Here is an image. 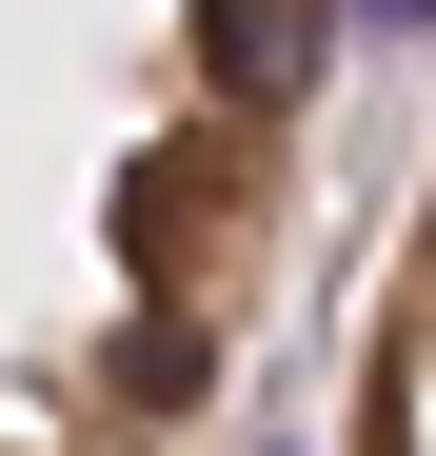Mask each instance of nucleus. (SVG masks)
<instances>
[{
  "label": "nucleus",
  "mask_w": 436,
  "mask_h": 456,
  "mask_svg": "<svg viewBox=\"0 0 436 456\" xmlns=\"http://www.w3.org/2000/svg\"><path fill=\"white\" fill-rule=\"evenodd\" d=\"M337 20H357V40H397V20H436V0H337Z\"/></svg>",
  "instance_id": "nucleus-3"
},
{
  "label": "nucleus",
  "mask_w": 436,
  "mask_h": 456,
  "mask_svg": "<svg viewBox=\"0 0 436 456\" xmlns=\"http://www.w3.org/2000/svg\"><path fill=\"white\" fill-rule=\"evenodd\" d=\"M337 0H0V456H179L238 377Z\"/></svg>",
  "instance_id": "nucleus-1"
},
{
  "label": "nucleus",
  "mask_w": 436,
  "mask_h": 456,
  "mask_svg": "<svg viewBox=\"0 0 436 456\" xmlns=\"http://www.w3.org/2000/svg\"><path fill=\"white\" fill-rule=\"evenodd\" d=\"M337 456H436V179H416L397 278H377V318L337 357Z\"/></svg>",
  "instance_id": "nucleus-2"
}]
</instances>
